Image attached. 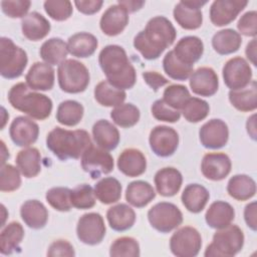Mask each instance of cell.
I'll use <instances>...</instances> for the list:
<instances>
[{"mask_svg":"<svg viewBox=\"0 0 257 257\" xmlns=\"http://www.w3.org/2000/svg\"><path fill=\"white\" fill-rule=\"evenodd\" d=\"M176 36L177 32L172 22L164 16H156L135 36L134 46L145 59L154 60L174 43Z\"/></svg>","mask_w":257,"mask_h":257,"instance_id":"cell-1","label":"cell"},{"mask_svg":"<svg viewBox=\"0 0 257 257\" xmlns=\"http://www.w3.org/2000/svg\"><path fill=\"white\" fill-rule=\"evenodd\" d=\"M98 62L112 86L124 90L135 85L137 72L121 46L110 44L103 47L99 52Z\"/></svg>","mask_w":257,"mask_h":257,"instance_id":"cell-2","label":"cell"},{"mask_svg":"<svg viewBox=\"0 0 257 257\" xmlns=\"http://www.w3.org/2000/svg\"><path fill=\"white\" fill-rule=\"evenodd\" d=\"M91 145L90 136L84 130L68 131L56 126L46 137L47 148L62 161L80 158Z\"/></svg>","mask_w":257,"mask_h":257,"instance_id":"cell-3","label":"cell"},{"mask_svg":"<svg viewBox=\"0 0 257 257\" xmlns=\"http://www.w3.org/2000/svg\"><path fill=\"white\" fill-rule=\"evenodd\" d=\"M10 104L32 118L43 120L52 111V100L45 94L32 91L24 82L14 84L8 92Z\"/></svg>","mask_w":257,"mask_h":257,"instance_id":"cell-4","label":"cell"},{"mask_svg":"<svg viewBox=\"0 0 257 257\" xmlns=\"http://www.w3.org/2000/svg\"><path fill=\"white\" fill-rule=\"evenodd\" d=\"M244 245V234L237 225L218 229L213 241L205 250L206 257H231L241 251Z\"/></svg>","mask_w":257,"mask_h":257,"instance_id":"cell-5","label":"cell"},{"mask_svg":"<svg viewBox=\"0 0 257 257\" xmlns=\"http://www.w3.org/2000/svg\"><path fill=\"white\" fill-rule=\"evenodd\" d=\"M58 84L67 93H79L86 89L89 83L87 67L76 59H66L58 65Z\"/></svg>","mask_w":257,"mask_h":257,"instance_id":"cell-6","label":"cell"},{"mask_svg":"<svg viewBox=\"0 0 257 257\" xmlns=\"http://www.w3.org/2000/svg\"><path fill=\"white\" fill-rule=\"evenodd\" d=\"M28 62L24 49L17 46L10 38L0 39V73L4 78L13 79L22 75Z\"/></svg>","mask_w":257,"mask_h":257,"instance_id":"cell-7","label":"cell"},{"mask_svg":"<svg viewBox=\"0 0 257 257\" xmlns=\"http://www.w3.org/2000/svg\"><path fill=\"white\" fill-rule=\"evenodd\" d=\"M148 220L157 231L169 233L182 224L183 214L175 204L160 202L149 210Z\"/></svg>","mask_w":257,"mask_h":257,"instance_id":"cell-8","label":"cell"},{"mask_svg":"<svg viewBox=\"0 0 257 257\" xmlns=\"http://www.w3.org/2000/svg\"><path fill=\"white\" fill-rule=\"evenodd\" d=\"M202 247L199 231L191 226L178 229L170 239L171 252L177 257H195Z\"/></svg>","mask_w":257,"mask_h":257,"instance_id":"cell-9","label":"cell"},{"mask_svg":"<svg viewBox=\"0 0 257 257\" xmlns=\"http://www.w3.org/2000/svg\"><path fill=\"white\" fill-rule=\"evenodd\" d=\"M113 158L107 151L91 145L81 156V168L91 179H98L113 170Z\"/></svg>","mask_w":257,"mask_h":257,"instance_id":"cell-10","label":"cell"},{"mask_svg":"<svg viewBox=\"0 0 257 257\" xmlns=\"http://www.w3.org/2000/svg\"><path fill=\"white\" fill-rule=\"evenodd\" d=\"M105 225L103 218L98 213L83 214L76 225V235L79 241L86 245H97L105 236Z\"/></svg>","mask_w":257,"mask_h":257,"instance_id":"cell-11","label":"cell"},{"mask_svg":"<svg viewBox=\"0 0 257 257\" xmlns=\"http://www.w3.org/2000/svg\"><path fill=\"white\" fill-rule=\"evenodd\" d=\"M222 74L224 83L231 90L244 88L252 80V69L241 56L230 58L224 64Z\"/></svg>","mask_w":257,"mask_h":257,"instance_id":"cell-12","label":"cell"},{"mask_svg":"<svg viewBox=\"0 0 257 257\" xmlns=\"http://www.w3.org/2000/svg\"><path fill=\"white\" fill-rule=\"evenodd\" d=\"M151 150L158 157L167 158L172 156L179 146L178 133L168 125H157L151 133L149 138Z\"/></svg>","mask_w":257,"mask_h":257,"instance_id":"cell-13","label":"cell"},{"mask_svg":"<svg viewBox=\"0 0 257 257\" xmlns=\"http://www.w3.org/2000/svg\"><path fill=\"white\" fill-rule=\"evenodd\" d=\"M206 3L207 1L200 0L180 1L175 6L173 11L175 20L184 29H198L203 23V13L201 11V7Z\"/></svg>","mask_w":257,"mask_h":257,"instance_id":"cell-14","label":"cell"},{"mask_svg":"<svg viewBox=\"0 0 257 257\" xmlns=\"http://www.w3.org/2000/svg\"><path fill=\"white\" fill-rule=\"evenodd\" d=\"M199 139L202 146L206 149H221L226 146L229 139L228 125L220 118H212L201 126Z\"/></svg>","mask_w":257,"mask_h":257,"instance_id":"cell-15","label":"cell"},{"mask_svg":"<svg viewBox=\"0 0 257 257\" xmlns=\"http://www.w3.org/2000/svg\"><path fill=\"white\" fill-rule=\"evenodd\" d=\"M246 0H215L210 7V19L215 26H225L236 19L247 6Z\"/></svg>","mask_w":257,"mask_h":257,"instance_id":"cell-16","label":"cell"},{"mask_svg":"<svg viewBox=\"0 0 257 257\" xmlns=\"http://www.w3.org/2000/svg\"><path fill=\"white\" fill-rule=\"evenodd\" d=\"M9 135L16 146L28 147L37 141L39 126L27 116H17L10 124Z\"/></svg>","mask_w":257,"mask_h":257,"instance_id":"cell-17","label":"cell"},{"mask_svg":"<svg viewBox=\"0 0 257 257\" xmlns=\"http://www.w3.org/2000/svg\"><path fill=\"white\" fill-rule=\"evenodd\" d=\"M231 168V160L224 153H208L201 163L202 174L211 181L224 180L230 174Z\"/></svg>","mask_w":257,"mask_h":257,"instance_id":"cell-18","label":"cell"},{"mask_svg":"<svg viewBox=\"0 0 257 257\" xmlns=\"http://www.w3.org/2000/svg\"><path fill=\"white\" fill-rule=\"evenodd\" d=\"M190 87L195 94L201 96L214 95L219 87V79L215 70L211 67L203 66L193 71L190 76Z\"/></svg>","mask_w":257,"mask_h":257,"instance_id":"cell-19","label":"cell"},{"mask_svg":"<svg viewBox=\"0 0 257 257\" xmlns=\"http://www.w3.org/2000/svg\"><path fill=\"white\" fill-rule=\"evenodd\" d=\"M128 23V13L119 4L109 6L101 15L99 26L107 36H115L121 33Z\"/></svg>","mask_w":257,"mask_h":257,"instance_id":"cell-20","label":"cell"},{"mask_svg":"<svg viewBox=\"0 0 257 257\" xmlns=\"http://www.w3.org/2000/svg\"><path fill=\"white\" fill-rule=\"evenodd\" d=\"M26 84L33 90H50L54 85V69L44 62H35L25 75Z\"/></svg>","mask_w":257,"mask_h":257,"instance_id":"cell-21","label":"cell"},{"mask_svg":"<svg viewBox=\"0 0 257 257\" xmlns=\"http://www.w3.org/2000/svg\"><path fill=\"white\" fill-rule=\"evenodd\" d=\"M173 52L179 61L193 66L202 57L204 44L197 36H185L177 42Z\"/></svg>","mask_w":257,"mask_h":257,"instance_id":"cell-22","label":"cell"},{"mask_svg":"<svg viewBox=\"0 0 257 257\" xmlns=\"http://www.w3.org/2000/svg\"><path fill=\"white\" fill-rule=\"evenodd\" d=\"M157 192L164 197L175 196L181 189L183 177L179 170L166 167L159 170L154 178Z\"/></svg>","mask_w":257,"mask_h":257,"instance_id":"cell-23","label":"cell"},{"mask_svg":"<svg viewBox=\"0 0 257 257\" xmlns=\"http://www.w3.org/2000/svg\"><path fill=\"white\" fill-rule=\"evenodd\" d=\"M117 168L127 177H139L146 172L147 160L140 150L134 148L125 149L118 156Z\"/></svg>","mask_w":257,"mask_h":257,"instance_id":"cell-24","label":"cell"},{"mask_svg":"<svg viewBox=\"0 0 257 257\" xmlns=\"http://www.w3.org/2000/svg\"><path fill=\"white\" fill-rule=\"evenodd\" d=\"M50 28L51 26L49 21L36 11L28 13L21 20L22 33L31 41L43 39L49 33Z\"/></svg>","mask_w":257,"mask_h":257,"instance_id":"cell-25","label":"cell"},{"mask_svg":"<svg viewBox=\"0 0 257 257\" xmlns=\"http://www.w3.org/2000/svg\"><path fill=\"white\" fill-rule=\"evenodd\" d=\"M234 218V208L224 201L213 202L205 214V220L208 226L217 230L229 226Z\"/></svg>","mask_w":257,"mask_h":257,"instance_id":"cell-26","label":"cell"},{"mask_svg":"<svg viewBox=\"0 0 257 257\" xmlns=\"http://www.w3.org/2000/svg\"><path fill=\"white\" fill-rule=\"evenodd\" d=\"M92 137L97 147L105 151L114 150L120 140L118 130L106 119H99L93 124Z\"/></svg>","mask_w":257,"mask_h":257,"instance_id":"cell-27","label":"cell"},{"mask_svg":"<svg viewBox=\"0 0 257 257\" xmlns=\"http://www.w3.org/2000/svg\"><path fill=\"white\" fill-rule=\"evenodd\" d=\"M20 216L29 228L37 230L46 225L48 211L40 201L28 200L21 205Z\"/></svg>","mask_w":257,"mask_h":257,"instance_id":"cell-28","label":"cell"},{"mask_svg":"<svg viewBox=\"0 0 257 257\" xmlns=\"http://www.w3.org/2000/svg\"><path fill=\"white\" fill-rule=\"evenodd\" d=\"M106 219L112 230L122 232L133 227L136 222V213L132 207L120 203L108 208Z\"/></svg>","mask_w":257,"mask_h":257,"instance_id":"cell-29","label":"cell"},{"mask_svg":"<svg viewBox=\"0 0 257 257\" xmlns=\"http://www.w3.org/2000/svg\"><path fill=\"white\" fill-rule=\"evenodd\" d=\"M156 197L153 186L142 180L131 182L125 190V200L128 204L137 208L147 206Z\"/></svg>","mask_w":257,"mask_h":257,"instance_id":"cell-30","label":"cell"},{"mask_svg":"<svg viewBox=\"0 0 257 257\" xmlns=\"http://www.w3.org/2000/svg\"><path fill=\"white\" fill-rule=\"evenodd\" d=\"M98 46L97 38L88 32H78L68 38V52L78 58H85L94 53Z\"/></svg>","mask_w":257,"mask_h":257,"instance_id":"cell-31","label":"cell"},{"mask_svg":"<svg viewBox=\"0 0 257 257\" xmlns=\"http://www.w3.org/2000/svg\"><path fill=\"white\" fill-rule=\"evenodd\" d=\"M210 199L209 191L202 185H188L181 196V200L185 208L191 213H200L207 205Z\"/></svg>","mask_w":257,"mask_h":257,"instance_id":"cell-32","label":"cell"},{"mask_svg":"<svg viewBox=\"0 0 257 257\" xmlns=\"http://www.w3.org/2000/svg\"><path fill=\"white\" fill-rule=\"evenodd\" d=\"M229 100L231 104L240 111H252L257 107V83L256 80L244 88L230 90Z\"/></svg>","mask_w":257,"mask_h":257,"instance_id":"cell-33","label":"cell"},{"mask_svg":"<svg viewBox=\"0 0 257 257\" xmlns=\"http://www.w3.org/2000/svg\"><path fill=\"white\" fill-rule=\"evenodd\" d=\"M241 44L242 37L240 33L231 28L218 31L212 38V46L214 50L221 55L236 52L240 48Z\"/></svg>","mask_w":257,"mask_h":257,"instance_id":"cell-34","label":"cell"},{"mask_svg":"<svg viewBox=\"0 0 257 257\" xmlns=\"http://www.w3.org/2000/svg\"><path fill=\"white\" fill-rule=\"evenodd\" d=\"M15 162L25 178H34L41 171V155L36 148L21 150L17 154Z\"/></svg>","mask_w":257,"mask_h":257,"instance_id":"cell-35","label":"cell"},{"mask_svg":"<svg viewBox=\"0 0 257 257\" xmlns=\"http://www.w3.org/2000/svg\"><path fill=\"white\" fill-rule=\"evenodd\" d=\"M24 237V229L19 222L13 221L7 224L0 234V252L10 255L20 249L19 245Z\"/></svg>","mask_w":257,"mask_h":257,"instance_id":"cell-36","label":"cell"},{"mask_svg":"<svg viewBox=\"0 0 257 257\" xmlns=\"http://www.w3.org/2000/svg\"><path fill=\"white\" fill-rule=\"evenodd\" d=\"M227 192L237 201H246L255 196L256 183L247 175H235L228 182Z\"/></svg>","mask_w":257,"mask_h":257,"instance_id":"cell-37","label":"cell"},{"mask_svg":"<svg viewBox=\"0 0 257 257\" xmlns=\"http://www.w3.org/2000/svg\"><path fill=\"white\" fill-rule=\"evenodd\" d=\"M67 53V43L58 37H53L44 41L39 50L41 58L49 65L61 64L64 60H66L65 58Z\"/></svg>","mask_w":257,"mask_h":257,"instance_id":"cell-38","label":"cell"},{"mask_svg":"<svg viewBox=\"0 0 257 257\" xmlns=\"http://www.w3.org/2000/svg\"><path fill=\"white\" fill-rule=\"evenodd\" d=\"M121 184L112 177H105L94 185V195L104 205L116 203L121 197Z\"/></svg>","mask_w":257,"mask_h":257,"instance_id":"cell-39","label":"cell"},{"mask_svg":"<svg viewBox=\"0 0 257 257\" xmlns=\"http://www.w3.org/2000/svg\"><path fill=\"white\" fill-rule=\"evenodd\" d=\"M126 93L122 89L112 86L107 80L100 81L94 87V98L103 106H117L122 104Z\"/></svg>","mask_w":257,"mask_h":257,"instance_id":"cell-40","label":"cell"},{"mask_svg":"<svg viewBox=\"0 0 257 257\" xmlns=\"http://www.w3.org/2000/svg\"><path fill=\"white\" fill-rule=\"evenodd\" d=\"M83 106L76 100L67 99L59 103L56 110V120L66 126H74L83 116Z\"/></svg>","mask_w":257,"mask_h":257,"instance_id":"cell-41","label":"cell"},{"mask_svg":"<svg viewBox=\"0 0 257 257\" xmlns=\"http://www.w3.org/2000/svg\"><path fill=\"white\" fill-rule=\"evenodd\" d=\"M163 67L165 72L175 80H186L193 73L194 67L182 63L177 59L173 50H170L166 53L163 59Z\"/></svg>","mask_w":257,"mask_h":257,"instance_id":"cell-42","label":"cell"},{"mask_svg":"<svg viewBox=\"0 0 257 257\" xmlns=\"http://www.w3.org/2000/svg\"><path fill=\"white\" fill-rule=\"evenodd\" d=\"M140 109L133 103H122L110 111L112 121L121 127L134 126L140 120Z\"/></svg>","mask_w":257,"mask_h":257,"instance_id":"cell-43","label":"cell"},{"mask_svg":"<svg viewBox=\"0 0 257 257\" xmlns=\"http://www.w3.org/2000/svg\"><path fill=\"white\" fill-rule=\"evenodd\" d=\"M209 111L210 106L206 100L192 96L182 108L183 115L189 122H199L205 119Z\"/></svg>","mask_w":257,"mask_h":257,"instance_id":"cell-44","label":"cell"},{"mask_svg":"<svg viewBox=\"0 0 257 257\" xmlns=\"http://www.w3.org/2000/svg\"><path fill=\"white\" fill-rule=\"evenodd\" d=\"M190 97L191 95L188 88L182 84H171L163 93L164 102L177 110H182Z\"/></svg>","mask_w":257,"mask_h":257,"instance_id":"cell-45","label":"cell"},{"mask_svg":"<svg viewBox=\"0 0 257 257\" xmlns=\"http://www.w3.org/2000/svg\"><path fill=\"white\" fill-rule=\"evenodd\" d=\"M70 200L72 207L79 210L90 209L95 205L93 189L87 184H81L71 190Z\"/></svg>","mask_w":257,"mask_h":257,"instance_id":"cell-46","label":"cell"},{"mask_svg":"<svg viewBox=\"0 0 257 257\" xmlns=\"http://www.w3.org/2000/svg\"><path fill=\"white\" fill-rule=\"evenodd\" d=\"M70 193L71 190L66 187H54L46 192L45 199L47 203L55 210L67 212L72 207Z\"/></svg>","mask_w":257,"mask_h":257,"instance_id":"cell-47","label":"cell"},{"mask_svg":"<svg viewBox=\"0 0 257 257\" xmlns=\"http://www.w3.org/2000/svg\"><path fill=\"white\" fill-rule=\"evenodd\" d=\"M109 255L111 257H138L140 256V245L133 237H120L111 243Z\"/></svg>","mask_w":257,"mask_h":257,"instance_id":"cell-48","label":"cell"},{"mask_svg":"<svg viewBox=\"0 0 257 257\" xmlns=\"http://www.w3.org/2000/svg\"><path fill=\"white\" fill-rule=\"evenodd\" d=\"M43 6L48 16L56 21L68 19L73 12L72 4L68 0H47Z\"/></svg>","mask_w":257,"mask_h":257,"instance_id":"cell-49","label":"cell"},{"mask_svg":"<svg viewBox=\"0 0 257 257\" xmlns=\"http://www.w3.org/2000/svg\"><path fill=\"white\" fill-rule=\"evenodd\" d=\"M19 169L10 164L1 165L0 170V190L2 192H12L21 185Z\"/></svg>","mask_w":257,"mask_h":257,"instance_id":"cell-50","label":"cell"},{"mask_svg":"<svg viewBox=\"0 0 257 257\" xmlns=\"http://www.w3.org/2000/svg\"><path fill=\"white\" fill-rule=\"evenodd\" d=\"M151 111L153 116L161 121L167 122H176L181 117L180 110L174 109L170 107L168 104L164 102L163 99L156 100L151 107Z\"/></svg>","mask_w":257,"mask_h":257,"instance_id":"cell-51","label":"cell"},{"mask_svg":"<svg viewBox=\"0 0 257 257\" xmlns=\"http://www.w3.org/2000/svg\"><path fill=\"white\" fill-rule=\"evenodd\" d=\"M31 2L28 0H3L1 8L4 14L10 18H21L27 15Z\"/></svg>","mask_w":257,"mask_h":257,"instance_id":"cell-52","label":"cell"},{"mask_svg":"<svg viewBox=\"0 0 257 257\" xmlns=\"http://www.w3.org/2000/svg\"><path fill=\"white\" fill-rule=\"evenodd\" d=\"M237 28L245 36L255 37L257 34V12L251 10L244 13L238 20Z\"/></svg>","mask_w":257,"mask_h":257,"instance_id":"cell-53","label":"cell"},{"mask_svg":"<svg viewBox=\"0 0 257 257\" xmlns=\"http://www.w3.org/2000/svg\"><path fill=\"white\" fill-rule=\"evenodd\" d=\"M75 255L73 246L67 241L63 239L55 240L50 244L47 250V256L55 257V256H68L72 257Z\"/></svg>","mask_w":257,"mask_h":257,"instance_id":"cell-54","label":"cell"},{"mask_svg":"<svg viewBox=\"0 0 257 257\" xmlns=\"http://www.w3.org/2000/svg\"><path fill=\"white\" fill-rule=\"evenodd\" d=\"M143 78L146 81V83L151 88L154 89V91H157L160 87L166 85L170 81L165 76H163L161 73H159L157 71L143 72Z\"/></svg>","mask_w":257,"mask_h":257,"instance_id":"cell-55","label":"cell"},{"mask_svg":"<svg viewBox=\"0 0 257 257\" xmlns=\"http://www.w3.org/2000/svg\"><path fill=\"white\" fill-rule=\"evenodd\" d=\"M103 4L101 0H76L74 1V5L77 10L83 14L91 15L98 12Z\"/></svg>","mask_w":257,"mask_h":257,"instance_id":"cell-56","label":"cell"},{"mask_svg":"<svg viewBox=\"0 0 257 257\" xmlns=\"http://www.w3.org/2000/svg\"><path fill=\"white\" fill-rule=\"evenodd\" d=\"M244 219L247 226L253 231H256L257 225H256V202L255 201L246 205L244 209Z\"/></svg>","mask_w":257,"mask_h":257,"instance_id":"cell-57","label":"cell"},{"mask_svg":"<svg viewBox=\"0 0 257 257\" xmlns=\"http://www.w3.org/2000/svg\"><path fill=\"white\" fill-rule=\"evenodd\" d=\"M117 4L122 6L127 11V13H133V12H136L137 10H140L145 5V1L118 0Z\"/></svg>","mask_w":257,"mask_h":257,"instance_id":"cell-58","label":"cell"},{"mask_svg":"<svg viewBox=\"0 0 257 257\" xmlns=\"http://www.w3.org/2000/svg\"><path fill=\"white\" fill-rule=\"evenodd\" d=\"M247 58L253 65H256V38H253L246 46L245 50Z\"/></svg>","mask_w":257,"mask_h":257,"instance_id":"cell-59","label":"cell"},{"mask_svg":"<svg viewBox=\"0 0 257 257\" xmlns=\"http://www.w3.org/2000/svg\"><path fill=\"white\" fill-rule=\"evenodd\" d=\"M246 127H247V132L250 135V137L253 140H256V130H255V114H253L251 117H249L247 119V123H246Z\"/></svg>","mask_w":257,"mask_h":257,"instance_id":"cell-60","label":"cell"},{"mask_svg":"<svg viewBox=\"0 0 257 257\" xmlns=\"http://www.w3.org/2000/svg\"><path fill=\"white\" fill-rule=\"evenodd\" d=\"M1 147H2V161H1V165L5 164V161L7 158H9V152L6 151V147L3 141H1Z\"/></svg>","mask_w":257,"mask_h":257,"instance_id":"cell-61","label":"cell"}]
</instances>
